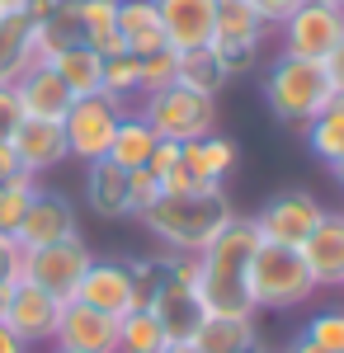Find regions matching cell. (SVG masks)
I'll return each mask as SVG.
<instances>
[{
	"label": "cell",
	"instance_id": "obj_31",
	"mask_svg": "<svg viewBox=\"0 0 344 353\" xmlns=\"http://www.w3.org/2000/svg\"><path fill=\"white\" fill-rule=\"evenodd\" d=\"M165 349V334H160L156 316L142 306V311H128L118 321V353H160Z\"/></svg>",
	"mask_w": 344,
	"mask_h": 353
},
{
	"label": "cell",
	"instance_id": "obj_7",
	"mask_svg": "<svg viewBox=\"0 0 344 353\" xmlns=\"http://www.w3.org/2000/svg\"><path fill=\"white\" fill-rule=\"evenodd\" d=\"M321 217H325V208H321L316 193L307 189H283L274 193L265 208L255 212V231H260V241L269 245H292V250H302L307 245V236L321 226Z\"/></svg>",
	"mask_w": 344,
	"mask_h": 353
},
{
	"label": "cell",
	"instance_id": "obj_40",
	"mask_svg": "<svg viewBox=\"0 0 344 353\" xmlns=\"http://www.w3.org/2000/svg\"><path fill=\"white\" fill-rule=\"evenodd\" d=\"M193 189H203V184L189 174L184 165H175L170 174H160V193H193Z\"/></svg>",
	"mask_w": 344,
	"mask_h": 353
},
{
	"label": "cell",
	"instance_id": "obj_32",
	"mask_svg": "<svg viewBox=\"0 0 344 353\" xmlns=\"http://www.w3.org/2000/svg\"><path fill=\"white\" fill-rule=\"evenodd\" d=\"M33 193H38V179H33V174H15V179L0 184V236H15V231H19Z\"/></svg>",
	"mask_w": 344,
	"mask_h": 353
},
{
	"label": "cell",
	"instance_id": "obj_3",
	"mask_svg": "<svg viewBox=\"0 0 344 353\" xmlns=\"http://www.w3.org/2000/svg\"><path fill=\"white\" fill-rule=\"evenodd\" d=\"M245 292L255 311H297L316 297V278L307 269L302 250L292 245H269L260 241V250L250 254V273H245Z\"/></svg>",
	"mask_w": 344,
	"mask_h": 353
},
{
	"label": "cell",
	"instance_id": "obj_17",
	"mask_svg": "<svg viewBox=\"0 0 344 353\" xmlns=\"http://www.w3.org/2000/svg\"><path fill=\"white\" fill-rule=\"evenodd\" d=\"M302 259H307V269H312L321 292L344 288V212H325L321 217V226L302 245Z\"/></svg>",
	"mask_w": 344,
	"mask_h": 353
},
{
	"label": "cell",
	"instance_id": "obj_11",
	"mask_svg": "<svg viewBox=\"0 0 344 353\" xmlns=\"http://www.w3.org/2000/svg\"><path fill=\"white\" fill-rule=\"evenodd\" d=\"M61 306H66V301L52 297V292H43V288H33V283H15L10 311H5V325L15 330L28 349H33V344H52L57 339V321H61Z\"/></svg>",
	"mask_w": 344,
	"mask_h": 353
},
{
	"label": "cell",
	"instance_id": "obj_39",
	"mask_svg": "<svg viewBox=\"0 0 344 353\" xmlns=\"http://www.w3.org/2000/svg\"><path fill=\"white\" fill-rule=\"evenodd\" d=\"M175 165H180V141H156V151H151L146 170H151V174L160 179V174H170Z\"/></svg>",
	"mask_w": 344,
	"mask_h": 353
},
{
	"label": "cell",
	"instance_id": "obj_15",
	"mask_svg": "<svg viewBox=\"0 0 344 353\" xmlns=\"http://www.w3.org/2000/svg\"><path fill=\"white\" fill-rule=\"evenodd\" d=\"M15 90V99H19V109L24 118H48V123H61L66 109L76 104V94L66 90V81L52 71V61H33L19 81L10 85Z\"/></svg>",
	"mask_w": 344,
	"mask_h": 353
},
{
	"label": "cell",
	"instance_id": "obj_44",
	"mask_svg": "<svg viewBox=\"0 0 344 353\" xmlns=\"http://www.w3.org/2000/svg\"><path fill=\"white\" fill-rule=\"evenodd\" d=\"M278 353H330V349H321V344H312L307 334H297V339H288V344H283Z\"/></svg>",
	"mask_w": 344,
	"mask_h": 353
},
{
	"label": "cell",
	"instance_id": "obj_4",
	"mask_svg": "<svg viewBox=\"0 0 344 353\" xmlns=\"http://www.w3.org/2000/svg\"><path fill=\"white\" fill-rule=\"evenodd\" d=\"M265 99L278 123L288 128H307L330 99H340L330 90V76L321 61H302V57H274L269 61V76H265Z\"/></svg>",
	"mask_w": 344,
	"mask_h": 353
},
{
	"label": "cell",
	"instance_id": "obj_18",
	"mask_svg": "<svg viewBox=\"0 0 344 353\" xmlns=\"http://www.w3.org/2000/svg\"><path fill=\"white\" fill-rule=\"evenodd\" d=\"M85 208L99 221H128L133 217L128 170H118L113 161H90L85 165Z\"/></svg>",
	"mask_w": 344,
	"mask_h": 353
},
{
	"label": "cell",
	"instance_id": "obj_6",
	"mask_svg": "<svg viewBox=\"0 0 344 353\" xmlns=\"http://www.w3.org/2000/svg\"><path fill=\"white\" fill-rule=\"evenodd\" d=\"M274 33H278V52L283 57L325 61L344 38V10L325 5V0H307V5H297Z\"/></svg>",
	"mask_w": 344,
	"mask_h": 353
},
{
	"label": "cell",
	"instance_id": "obj_26",
	"mask_svg": "<svg viewBox=\"0 0 344 353\" xmlns=\"http://www.w3.org/2000/svg\"><path fill=\"white\" fill-rule=\"evenodd\" d=\"M52 71L66 81V90H71L76 99H85V94H99V71H104V57L95 52V48H85V43H76V48H66V52L52 57Z\"/></svg>",
	"mask_w": 344,
	"mask_h": 353
},
{
	"label": "cell",
	"instance_id": "obj_14",
	"mask_svg": "<svg viewBox=\"0 0 344 353\" xmlns=\"http://www.w3.org/2000/svg\"><path fill=\"white\" fill-rule=\"evenodd\" d=\"M160 28H165V48L175 52H193L212 43V24H217V0H156Z\"/></svg>",
	"mask_w": 344,
	"mask_h": 353
},
{
	"label": "cell",
	"instance_id": "obj_16",
	"mask_svg": "<svg viewBox=\"0 0 344 353\" xmlns=\"http://www.w3.org/2000/svg\"><path fill=\"white\" fill-rule=\"evenodd\" d=\"M104 316H128L133 311V278H128V264L118 259H90V269L80 273L76 283V297Z\"/></svg>",
	"mask_w": 344,
	"mask_h": 353
},
{
	"label": "cell",
	"instance_id": "obj_22",
	"mask_svg": "<svg viewBox=\"0 0 344 353\" xmlns=\"http://www.w3.org/2000/svg\"><path fill=\"white\" fill-rule=\"evenodd\" d=\"M156 141H160V137L151 132V123H146L142 113L123 109L118 132H113V141H108V156H104V161H113L118 170H146L151 151H156Z\"/></svg>",
	"mask_w": 344,
	"mask_h": 353
},
{
	"label": "cell",
	"instance_id": "obj_52",
	"mask_svg": "<svg viewBox=\"0 0 344 353\" xmlns=\"http://www.w3.org/2000/svg\"><path fill=\"white\" fill-rule=\"evenodd\" d=\"M340 292H344V288H340Z\"/></svg>",
	"mask_w": 344,
	"mask_h": 353
},
{
	"label": "cell",
	"instance_id": "obj_13",
	"mask_svg": "<svg viewBox=\"0 0 344 353\" xmlns=\"http://www.w3.org/2000/svg\"><path fill=\"white\" fill-rule=\"evenodd\" d=\"M10 146H15V156H19V170L33 174V179H43V174H52L57 165L71 161L61 123H48V118H24V123L15 128V137H10Z\"/></svg>",
	"mask_w": 344,
	"mask_h": 353
},
{
	"label": "cell",
	"instance_id": "obj_30",
	"mask_svg": "<svg viewBox=\"0 0 344 353\" xmlns=\"http://www.w3.org/2000/svg\"><path fill=\"white\" fill-rule=\"evenodd\" d=\"M99 94H108L113 104H137L142 99V76H137V57L133 52H113L104 57V71H99Z\"/></svg>",
	"mask_w": 344,
	"mask_h": 353
},
{
	"label": "cell",
	"instance_id": "obj_42",
	"mask_svg": "<svg viewBox=\"0 0 344 353\" xmlns=\"http://www.w3.org/2000/svg\"><path fill=\"white\" fill-rule=\"evenodd\" d=\"M15 174H24V170H19V156H15V146H10V141H0V184H5V179H15Z\"/></svg>",
	"mask_w": 344,
	"mask_h": 353
},
{
	"label": "cell",
	"instance_id": "obj_8",
	"mask_svg": "<svg viewBox=\"0 0 344 353\" xmlns=\"http://www.w3.org/2000/svg\"><path fill=\"white\" fill-rule=\"evenodd\" d=\"M118 118H123V104H113L108 94H85V99H76V104L66 109V118H61L66 151H71L80 165L104 161L108 141L118 132Z\"/></svg>",
	"mask_w": 344,
	"mask_h": 353
},
{
	"label": "cell",
	"instance_id": "obj_9",
	"mask_svg": "<svg viewBox=\"0 0 344 353\" xmlns=\"http://www.w3.org/2000/svg\"><path fill=\"white\" fill-rule=\"evenodd\" d=\"M90 245L80 241H57V245H43V250H24V264H19V283H33L52 297L71 301L76 297V283L80 273L90 269Z\"/></svg>",
	"mask_w": 344,
	"mask_h": 353
},
{
	"label": "cell",
	"instance_id": "obj_12",
	"mask_svg": "<svg viewBox=\"0 0 344 353\" xmlns=\"http://www.w3.org/2000/svg\"><path fill=\"white\" fill-rule=\"evenodd\" d=\"M118 321L123 316H104V311H95L85 301H66L52 344L80 349V353H118Z\"/></svg>",
	"mask_w": 344,
	"mask_h": 353
},
{
	"label": "cell",
	"instance_id": "obj_2",
	"mask_svg": "<svg viewBox=\"0 0 344 353\" xmlns=\"http://www.w3.org/2000/svg\"><path fill=\"white\" fill-rule=\"evenodd\" d=\"M260 250V231L250 217H236L217 241L198 254V297L208 316H260L245 292L250 254Z\"/></svg>",
	"mask_w": 344,
	"mask_h": 353
},
{
	"label": "cell",
	"instance_id": "obj_37",
	"mask_svg": "<svg viewBox=\"0 0 344 353\" xmlns=\"http://www.w3.org/2000/svg\"><path fill=\"white\" fill-rule=\"evenodd\" d=\"M19 123H24V109H19L15 90H10V85H0V141H10Z\"/></svg>",
	"mask_w": 344,
	"mask_h": 353
},
{
	"label": "cell",
	"instance_id": "obj_48",
	"mask_svg": "<svg viewBox=\"0 0 344 353\" xmlns=\"http://www.w3.org/2000/svg\"><path fill=\"white\" fill-rule=\"evenodd\" d=\"M330 174L340 179V189H344V156H340V161H330Z\"/></svg>",
	"mask_w": 344,
	"mask_h": 353
},
{
	"label": "cell",
	"instance_id": "obj_47",
	"mask_svg": "<svg viewBox=\"0 0 344 353\" xmlns=\"http://www.w3.org/2000/svg\"><path fill=\"white\" fill-rule=\"evenodd\" d=\"M10 292H15V283H10V288H0V321H5V311H10Z\"/></svg>",
	"mask_w": 344,
	"mask_h": 353
},
{
	"label": "cell",
	"instance_id": "obj_20",
	"mask_svg": "<svg viewBox=\"0 0 344 353\" xmlns=\"http://www.w3.org/2000/svg\"><path fill=\"white\" fill-rule=\"evenodd\" d=\"M118 38H123V52H133V57L160 52L165 28H160L156 0H118Z\"/></svg>",
	"mask_w": 344,
	"mask_h": 353
},
{
	"label": "cell",
	"instance_id": "obj_43",
	"mask_svg": "<svg viewBox=\"0 0 344 353\" xmlns=\"http://www.w3.org/2000/svg\"><path fill=\"white\" fill-rule=\"evenodd\" d=\"M0 353H28V344L10 325H5V321H0Z\"/></svg>",
	"mask_w": 344,
	"mask_h": 353
},
{
	"label": "cell",
	"instance_id": "obj_29",
	"mask_svg": "<svg viewBox=\"0 0 344 353\" xmlns=\"http://www.w3.org/2000/svg\"><path fill=\"white\" fill-rule=\"evenodd\" d=\"M302 137H307V151L316 156V161H340L344 156V99H330L325 109L302 128Z\"/></svg>",
	"mask_w": 344,
	"mask_h": 353
},
{
	"label": "cell",
	"instance_id": "obj_49",
	"mask_svg": "<svg viewBox=\"0 0 344 353\" xmlns=\"http://www.w3.org/2000/svg\"><path fill=\"white\" fill-rule=\"evenodd\" d=\"M240 353H274V349H269L265 339H255V344H250V349H240Z\"/></svg>",
	"mask_w": 344,
	"mask_h": 353
},
{
	"label": "cell",
	"instance_id": "obj_24",
	"mask_svg": "<svg viewBox=\"0 0 344 353\" xmlns=\"http://www.w3.org/2000/svg\"><path fill=\"white\" fill-rule=\"evenodd\" d=\"M274 28L245 5V0H217V24H212V43H245V48H265Z\"/></svg>",
	"mask_w": 344,
	"mask_h": 353
},
{
	"label": "cell",
	"instance_id": "obj_46",
	"mask_svg": "<svg viewBox=\"0 0 344 353\" xmlns=\"http://www.w3.org/2000/svg\"><path fill=\"white\" fill-rule=\"evenodd\" d=\"M28 0H0V14H24Z\"/></svg>",
	"mask_w": 344,
	"mask_h": 353
},
{
	"label": "cell",
	"instance_id": "obj_1",
	"mask_svg": "<svg viewBox=\"0 0 344 353\" xmlns=\"http://www.w3.org/2000/svg\"><path fill=\"white\" fill-rule=\"evenodd\" d=\"M236 217L240 212H236V203H231V193L222 189V184H203V189H193V193H160L137 221L165 250H175V254H203Z\"/></svg>",
	"mask_w": 344,
	"mask_h": 353
},
{
	"label": "cell",
	"instance_id": "obj_5",
	"mask_svg": "<svg viewBox=\"0 0 344 353\" xmlns=\"http://www.w3.org/2000/svg\"><path fill=\"white\" fill-rule=\"evenodd\" d=\"M137 113L151 123V132H156L160 141H198V137L217 132V99L193 94L184 85L142 94V99H137Z\"/></svg>",
	"mask_w": 344,
	"mask_h": 353
},
{
	"label": "cell",
	"instance_id": "obj_19",
	"mask_svg": "<svg viewBox=\"0 0 344 353\" xmlns=\"http://www.w3.org/2000/svg\"><path fill=\"white\" fill-rule=\"evenodd\" d=\"M236 161H240L236 146L222 132H208V137H198V141H180V165H184L198 184H222L236 170Z\"/></svg>",
	"mask_w": 344,
	"mask_h": 353
},
{
	"label": "cell",
	"instance_id": "obj_51",
	"mask_svg": "<svg viewBox=\"0 0 344 353\" xmlns=\"http://www.w3.org/2000/svg\"><path fill=\"white\" fill-rule=\"evenodd\" d=\"M325 5H335V10H344V0H325Z\"/></svg>",
	"mask_w": 344,
	"mask_h": 353
},
{
	"label": "cell",
	"instance_id": "obj_27",
	"mask_svg": "<svg viewBox=\"0 0 344 353\" xmlns=\"http://www.w3.org/2000/svg\"><path fill=\"white\" fill-rule=\"evenodd\" d=\"M80 28H85V48H95L99 57L123 52V38H118V0H80Z\"/></svg>",
	"mask_w": 344,
	"mask_h": 353
},
{
	"label": "cell",
	"instance_id": "obj_25",
	"mask_svg": "<svg viewBox=\"0 0 344 353\" xmlns=\"http://www.w3.org/2000/svg\"><path fill=\"white\" fill-rule=\"evenodd\" d=\"M260 339L255 316H208V325L193 334V344L203 353H240Z\"/></svg>",
	"mask_w": 344,
	"mask_h": 353
},
{
	"label": "cell",
	"instance_id": "obj_33",
	"mask_svg": "<svg viewBox=\"0 0 344 353\" xmlns=\"http://www.w3.org/2000/svg\"><path fill=\"white\" fill-rule=\"evenodd\" d=\"M175 71H180V52H175V48H160V52L137 57V76H142V94H156V90H170V85H175Z\"/></svg>",
	"mask_w": 344,
	"mask_h": 353
},
{
	"label": "cell",
	"instance_id": "obj_34",
	"mask_svg": "<svg viewBox=\"0 0 344 353\" xmlns=\"http://www.w3.org/2000/svg\"><path fill=\"white\" fill-rule=\"evenodd\" d=\"M302 334H307L312 344H321V349L344 353V306H325V311H316V316L302 325Z\"/></svg>",
	"mask_w": 344,
	"mask_h": 353
},
{
	"label": "cell",
	"instance_id": "obj_36",
	"mask_svg": "<svg viewBox=\"0 0 344 353\" xmlns=\"http://www.w3.org/2000/svg\"><path fill=\"white\" fill-rule=\"evenodd\" d=\"M19 264H24V250L15 236H0V288L19 283Z\"/></svg>",
	"mask_w": 344,
	"mask_h": 353
},
{
	"label": "cell",
	"instance_id": "obj_35",
	"mask_svg": "<svg viewBox=\"0 0 344 353\" xmlns=\"http://www.w3.org/2000/svg\"><path fill=\"white\" fill-rule=\"evenodd\" d=\"M128 189H133V217H142V212L160 198V179L151 174V170H128Z\"/></svg>",
	"mask_w": 344,
	"mask_h": 353
},
{
	"label": "cell",
	"instance_id": "obj_23",
	"mask_svg": "<svg viewBox=\"0 0 344 353\" xmlns=\"http://www.w3.org/2000/svg\"><path fill=\"white\" fill-rule=\"evenodd\" d=\"M33 61H38L33 24L24 14H0V85H15Z\"/></svg>",
	"mask_w": 344,
	"mask_h": 353
},
{
	"label": "cell",
	"instance_id": "obj_21",
	"mask_svg": "<svg viewBox=\"0 0 344 353\" xmlns=\"http://www.w3.org/2000/svg\"><path fill=\"white\" fill-rule=\"evenodd\" d=\"M85 43V28H80V0H57L48 10L43 24H33V48H38V61H52L57 52Z\"/></svg>",
	"mask_w": 344,
	"mask_h": 353
},
{
	"label": "cell",
	"instance_id": "obj_41",
	"mask_svg": "<svg viewBox=\"0 0 344 353\" xmlns=\"http://www.w3.org/2000/svg\"><path fill=\"white\" fill-rule=\"evenodd\" d=\"M321 66H325V76H330V90H335V94L344 99V38H340V48H335V52L325 57Z\"/></svg>",
	"mask_w": 344,
	"mask_h": 353
},
{
	"label": "cell",
	"instance_id": "obj_10",
	"mask_svg": "<svg viewBox=\"0 0 344 353\" xmlns=\"http://www.w3.org/2000/svg\"><path fill=\"white\" fill-rule=\"evenodd\" d=\"M76 236H80L76 203H71L66 193L43 189V184H38V193H33V203H28V212H24V221H19V231H15L19 250H43V245L76 241Z\"/></svg>",
	"mask_w": 344,
	"mask_h": 353
},
{
	"label": "cell",
	"instance_id": "obj_50",
	"mask_svg": "<svg viewBox=\"0 0 344 353\" xmlns=\"http://www.w3.org/2000/svg\"><path fill=\"white\" fill-rule=\"evenodd\" d=\"M48 353H80V349H61V344H52V349H48Z\"/></svg>",
	"mask_w": 344,
	"mask_h": 353
},
{
	"label": "cell",
	"instance_id": "obj_45",
	"mask_svg": "<svg viewBox=\"0 0 344 353\" xmlns=\"http://www.w3.org/2000/svg\"><path fill=\"white\" fill-rule=\"evenodd\" d=\"M160 353H203V349H198L193 339H180V344H165V349H160Z\"/></svg>",
	"mask_w": 344,
	"mask_h": 353
},
{
	"label": "cell",
	"instance_id": "obj_38",
	"mask_svg": "<svg viewBox=\"0 0 344 353\" xmlns=\"http://www.w3.org/2000/svg\"><path fill=\"white\" fill-rule=\"evenodd\" d=\"M245 5H250V10H255V14H260L269 28H278V24L292 14V10H297V5H307V0H245Z\"/></svg>",
	"mask_w": 344,
	"mask_h": 353
},
{
	"label": "cell",
	"instance_id": "obj_28",
	"mask_svg": "<svg viewBox=\"0 0 344 353\" xmlns=\"http://www.w3.org/2000/svg\"><path fill=\"white\" fill-rule=\"evenodd\" d=\"M227 71H222V61L212 57V48H193V52H180V71H175V85H184L193 94H208L217 99L222 90H227Z\"/></svg>",
	"mask_w": 344,
	"mask_h": 353
}]
</instances>
